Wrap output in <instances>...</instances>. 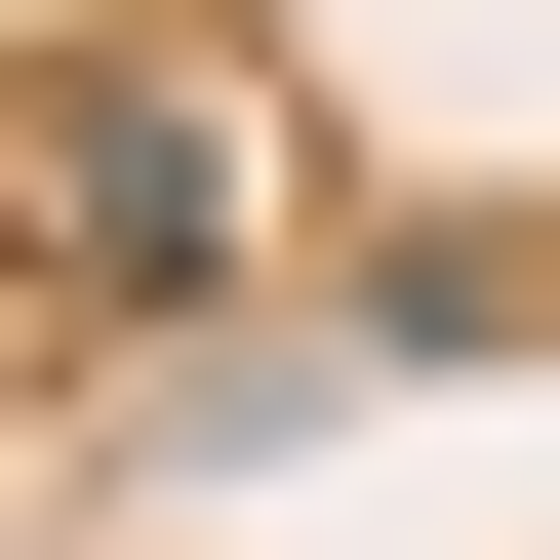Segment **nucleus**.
Segmentation results:
<instances>
[{
  "label": "nucleus",
  "mask_w": 560,
  "mask_h": 560,
  "mask_svg": "<svg viewBox=\"0 0 560 560\" xmlns=\"http://www.w3.org/2000/svg\"><path fill=\"white\" fill-rule=\"evenodd\" d=\"M200 241H241V120H200V81H40V280H81V320H161Z\"/></svg>",
  "instance_id": "nucleus-1"
}]
</instances>
